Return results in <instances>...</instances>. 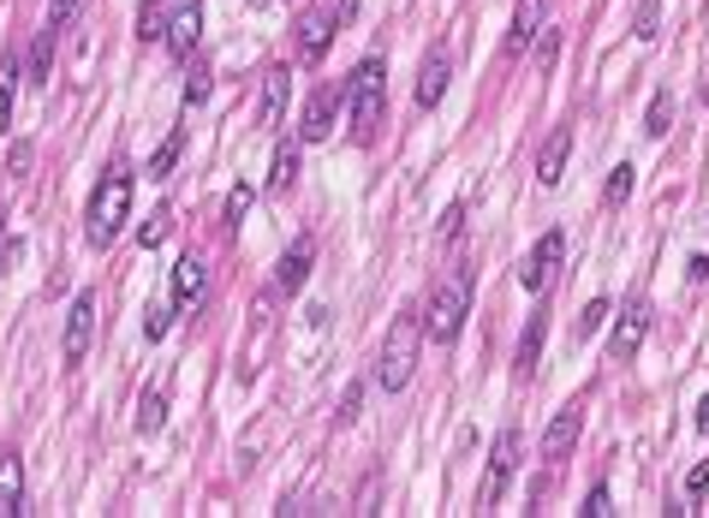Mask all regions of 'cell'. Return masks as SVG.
<instances>
[{
  "mask_svg": "<svg viewBox=\"0 0 709 518\" xmlns=\"http://www.w3.org/2000/svg\"><path fill=\"white\" fill-rule=\"evenodd\" d=\"M0 513H24V465H19V453H0Z\"/></svg>",
  "mask_w": 709,
  "mask_h": 518,
  "instance_id": "17",
  "label": "cell"
},
{
  "mask_svg": "<svg viewBox=\"0 0 709 518\" xmlns=\"http://www.w3.org/2000/svg\"><path fill=\"white\" fill-rule=\"evenodd\" d=\"M293 180H298V144H281L274 149V168H269V192L274 197L293 192Z\"/></svg>",
  "mask_w": 709,
  "mask_h": 518,
  "instance_id": "20",
  "label": "cell"
},
{
  "mask_svg": "<svg viewBox=\"0 0 709 518\" xmlns=\"http://www.w3.org/2000/svg\"><path fill=\"white\" fill-rule=\"evenodd\" d=\"M530 42H537V72H549V66H554V54H561V30H549V24H542V30L530 36Z\"/></svg>",
  "mask_w": 709,
  "mask_h": 518,
  "instance_id": "31",
  "label": "cell"
},
{
  "mask_svg": "<svg viewBox=\"0 0 709 518\" xmlns=\"http://www.w3.org/2000/svg\"><path fill=\"white\" fill-rule=\"evenodd\" d=\"M250 197H257V192H250V185H233V192H227V221H245V214H250Z\"/></svg>",
  "mask_w": 709,
  "mask_h": 518,
  "instance_id": "33",
  "label": "cell"
},
{
  "mask_svg": "<svg viewBox=\"0 0 709 518\" xmlns=\"http://www.w3.org/2000/svg\"><path fill=\"white\" fill-rule=\"evenodd\" d=\"M334 12H328V7H316V12H304V18H298V60H304V66H316V60H322L328 54V42H334Z\"/></svg>",
  "mask_w": 709,
  "mask_h": 518,
  "instance_id": "13",
  "label": "cell"
},
{
  "mask_svg": "<svg viewBox=\"0 0 709 518\" xmlns=\"http://www.w3.org/2000/svg\"><path fill=\"white\" fill-rule=\"evenodd\" d=\"M78 7H84V0H48V30H66V18Z\"/></svg>",
  "mask_w": 709,
  "mask_h": 518,
  "instance_id": "36",
  "label": "cell"
},
{
  "mask_svg": "<svg viewBox=\"0 0 709 518\" xmlns=\"http://www.w3.org/2000/svg\"><path fill=\"white\" fill-rule=\"evenodd\" d=\"M168 293H173V310H180V316H197V310H203V298H209V269H203V257H192V250H185V257L173 262Z\"/></svg>",
  "mask_w": 709,
  "mask_h": 518,
  "instance_id": "8",
  "label": "cell"
},
{
  "mask_svg": "<svg viewBox=\"0 0 709 518\" xmlns=\"http://www.w3.org/2000/svg\"><path fill=\"white\" fill-rule=\"evenodd\" d=\"M180 149H185V125H180V132H168V137H161V149L149 156V180H168V173H173V161H180Z\"/></svg>",
  "mask_w": 709,
  "mask_h": 518,
  "instance_id": "24",
  "label": "cell"
},
{
  "mask_svg": "<svg viewBox=\"0 0 709 518\" xmlns=\"http://www.w3.org/2000/svg\"><path fill=\"white\" fill-rule=\"evenodd\" d=\"M704 489H709V465H698V471L686 477V495H704Z\"/></svg>",
  "mask_w": 709,
  "mask_h": 518,
  "instance_id": "40",
  "label": "cell"
},
{
  "mask_svg": "<svg viewBox=\"0 0 709 518\" xmlns=\"http://www.w3.org/2000/svg\"><path fill=\"white\" fill-rule=\"evenodd\" d=\"M54 42H60V30H36V48H30V84H48V72H54Z\"/></svg>",
  "mask_w": 709,
  "mask_h": 518,
  "instance_id": "21",
  "label": "cell"
},
{
  "mask_svg": "<svg viewBox=\"0 0 709 518\" xmlns=\"http://www.w3.org/2000/svg\"><path fill=\"white\" fill-rule=\"evenodd\" d=\"M417 351H424V316L405 310L400 322L388 328L382 358H376V382H382V394H400V387L417 375Z\"/></svg>",
  "mask_w": 709,
  "mask_h": 518,
  "instance_id": "3",
  "label": "cell"
},
{
  "mask_svg": "<svg viewBox=\"0 0 709 518\" xmlns=\"http://www.w3.org/2000/svg\"><path fill=\"white\" fill-rule=\"evenodd\" d=\"M698 429H709V394H704V406H698Z\"/></svg>",
  "mask_w": 709,
  "mask_h": 518,
  "instance_id": "42",
  "label": "cell"
},
{
  "mask_svg": "<svg viewBox=\"0 0 709 518\" xmlns=\"http://www.w3.org/2000/svg\"><path fill=\"white\" fill-rule=\"evenodd\" d=\"M125 214H132V168H108L90 192V209H84V233H90L96 250L120 238Z\"/></svg>",
  "mask_w": 709,
  "mask_h": 518,
  "instance_id": "2",
  "label": "cell"
},
{
  "mask_svg": "<svg viewBox=\"0 0 709 518\" xmlns=\"http://www.w3.org/2000/svg\"><path fill=\"white\" fill-rule=\"evenodd\" d=\"M578 513H585V518H608V513H614V501H608V489L597 483V489H590V501H585V507H578Z\"/></svg>",
  "mask_w": 709,
  "mask_h": 518,
  "instance_id": "37",
  "label": "cell"
},
{
  "mask_svg": "<svg viewBox=\"0 0 709 518\" xmlns=\"http://www.w3.org/2000/svg\"><path fill=\"white\" fill-rule=\"evenodd\" d=\"M340 108H346V84H322V90L310 96V108H304V120H298V137H304V144H322V137L334 132Z\"/></svg>",
  "mask_w": 709,
  "mask_h": 518,
  "instance_id": "9",
  "label": "cell"
},
{
  "mask_svg": "<svg viewBox=\"0 0 709 518\" xmlns=\"http://www.w3.org/2000/svg\"><path fill=\"white\" fill-rule=\"evenodd\" d=\"M173 316H180L173 305H156V310H149V322H144V334H149V340H161V334L173 328Z\"/></svg>",
  "mask_w": 709,
  "mask_h": 518,
  "instance_id": "35",
  "label": "cell"
},
{
  "mask_svg": "<svg viewBox=\"0 0 709 518\" xmlns=\"http://www.w3.org/2000/svg\"><path fill=\"white\" fill-rule=\"evenodd\" d=\"M161 423H168V399H161V387H149V394L137 399V435H156Z\"/></svg>",
  "mask_w": 709,
  "mask_h": 518,
  "instance_id": "23",
  "label": "cell"
},
{
  "mask_svg": "<svg viewBox=\"0 0 709 518\" xmlns=\"http://www.w3.org/2000/svg\"><path fill=\"white\" fill-rule=\"evenodd\" d=\"M346 108H352V144H376V125L388 108V60L364 54L358 72L346 78Z\"/></svg>",
  "mask_w": 709,
  "mask_h": 518,
  "instance_id": "1",
  "label": "cell"
},
{
  "mask_svg": "<svg viewBox=\"0 0 709 518\" xmlns=\"http://www.w3.org/2000/svg\"><path fill=\"white\" fill-rule=\"evenodd\" d=\"M632 30H638V42H656L662 36V0H638V24Z\"/></svg>",
  "mask_w": 709,
  "mask_h": 518,
  "instance_id": "28",
  "label": "cell"
},
{
  "mask_svg": "<svg viewBox=\"0 0 709 518\" xmlns=\"http://www.w3.org/2000/svg\"><path fill=\"white\" fill-rule=\"evenodd\" d=\"M358 406H364V387H346V399H340V423H352V417H358Z\"/></svg>",
  "mask_w": 709,
  "mask_h": 518,
  "instance_id": "38",
  "label": "cell"
},
{
  "mask_svg": "<svg viewBox=\"0 0 709 518\" xmlns=\"http://www.w3.org/2000/svg\"><path fill=\"white\" fill-rule=\"evenodd\" d=\"M542 328H549V322H542V316H530V322H525V334H518V382H530V375H537V358H542Z\"/></svg>",
  "mask_w": 709,
  "mask_h": 518,
  "instance_id": "19",
  "label": "cell"
},
{
  "mask_svg": "<svg viewBox=\"0 0 709 518\" xmlns=\"http://www.w3.org/2000/svg\"><path fill=\"white\" fill-rule=\"evenodd\" d=\"M561 257H566V238L561 233H542L537 238V250L525 257V269H518V281H525V293H549L554 286V269H561Z\"/></svg>",
  "mask_w": 709,
  "mask_h": 518,
  "instance_id": "10",
  "label": "cell"
},
{
  "mask_svg": "<svg viewBox=\"0 0 709 518\" xmlns=\"http://www.w3.org/2000/svg\"><path fill=\"white\" fill-rule=\"evenodd\" d=\"M310 262H316V238H310V233H298V238H293V250L281 257V269H274V286H281V293L293 298L298 286H304V274H310Z\"/></svg>",
  "mask_w": 709,
  "mask_h": 518,
  "instance_id": "14",
  "label": "cell"
},
{
  "mask_svg": "<svg viewBox=\"0 0 709 518\" xmlns=\"http://www.w3.org/2000/svg\"><path fill=\"white\" fill-rule=\"evenodd\" d=\"M668 125H674V96L656 90V96H650V113H644V132H650V137H668Z\"/></svg>",
  "mask_w": 709,
  "mask_h": 518,
  "instance_id": "26",
  "label": "cell"
},
{
  "mask_svg": "<svg viewBox=\"0 0 709 518\" xmlns=\"http://www.w3.org/2000/svg\"><path fill=\"white\" fill-rule=\"evenodd\" d=\"M197 36H203V7H197V0H180V7H173V18L161 24V42H168L180 60H192Z\"/></svg>",
  "mask_w": 709,
  "mask_h": 518,
  "instance_id": "12",
  "label": "cell"
},
{
  "mask_svg": "<svg viewBox=\"0 0 709 518\" xmlns=\"http://www.w3.org/2000/svg\"><path fill=\"white\" fill-rule=\"evenodd\" d=\"M602 316H608V298H590L585 316H578V340H585V334H597V328H602Z\"/></svg>",
  "mask_w": 709,
  "mask_h": 518,
  "instance_id": "34",
  "label": "cell"
},
{
  "mask_svg": "<svg viewBox=\"0 0 709 518\" xmlns=\"http://www.w3.org/2000/svg\"><path fill=\"white\" fill-rule=\"evenodd\" d=\"M209 102V60H192V78H185V108Z\"/></svg>",
  "mask_w": 709,
  "mask_h": 518,
  "instance_id": "30",
  "label": "cell"
},
{
  "mask_svg": "<svg viewBox=\"0 0 709 518\" xmlns=\"http://www.w3.org/2000/svg\"><path fill=\"white\" fill-rule=\"evenodd\" d=\"M281 108H286V72H269L262 78V125H281Z\"/></svg>",
  "mask_w": 709,
  "mask_h": 518,
  "instance_id": "25",
  "label": "cell"
},
{
  "mask_svg": "<svg viewBox=\"0 0 709 518\" xmlns=\"http://www.w3.org/2000/svg\"><path fill=\"white\" fill-rule=\"evenodd\" d=\"M0 233H7V214H0Z\"/></svg>",
  "mask_w": 709,
  "mask_h": 518,
  "instance_id": "43",
  "label": "cell"
},
{
  "mask_svg": "<svg viewBox=\"0 0 709 518\" xmlns=\"http://www.w3.org/2000/svg\"><path fill=\"white\" fill-rule=\"evenodd\" d=\"M161 0H144V7H137V42H161Z\"/></svg>",
  "mask_w": 709,
  "mask_h": 518,
  "instance_id": "29",
  "label": "cell"
},
{
  "mask_svg": "<svg viewBox=\"0 0 709 518\" xmlns=\"http://www.w3.org/2000/svg\"><path fill=\"white\" fill-rule=\"evenodd\" d=\"M352 12H358V0H334V18H340V24H346Z\"/></svg>",
  "mask_w": 709,
  "mask_h": 518,
  "instance_id": "41",
  "label": "cell"
},
{
  "mask_svg": "<svg viewBox=\"0 0 709 518\" xmlns=\"http://www.w3.org/2000/svg\"><path fill=\"white\" fill-rule=\"evenodd\" d=\"M542 30V0H518L513 12V36H506V54H525V42Z\"/></svg>",
  "mask_w": 709,
  "mask_h": 518,
  "instance_id": "18",
  "label": "cell"
},
{
  "mask_svg": "<svg viewBox=\"0 0 709 518\" xmlns=\"http://www.w3.org/2000/svg\"><path fill=\"white\" fill-rule=\"evenodd\" d=\"M96 293H78L72 298V310H66V340H60V358H66V370H78L84 358H90V346H96Z\"/></svg>",
  "mask_w": 709,
  "mask_h": 518,
  "instance_id": "6",
  "label": "cell"
},
{
  "mask_svg": "<svg viewBox=\"0 0 709 518\" xmlns=\"http://www.w3.org/2000/svg\"><path fill=\"white\" fill-rule=\"evenodd\" d=\"M644 334H650V305H644V298H632V305L620 310V322L608 328V358L632 363V358H638V346H644Z\"/></svg>",
  "mask_w": 709,
  "mask_h": 518,
  "instance_id": "7",
  "label": "cell"
},
{
  "mask_svg": "<svg viewBox=\"0 0 709 518\" xmlns=\"http://www.w3.org/2000/svg\"><path fill=\"white\" fill-rule=\"evenodd\" d=\"M460 226H465V203H453L448 214H441V238H460Z\"/></svg>",
  "mask_w": 709,
  "mask_h": 518,
  "instance_id": "39",
  "label": "cell"
},
{
  "mask_svg": "<svg viewBox=\"0 0 709 518\" xmlns=\"http://www.w3.org/2000/svg\"><path fill=\"white\" fill-rule=\"evenodd\" d=\"M518 453H525V435L518 429H501L496 435V453H489V477H484V495H477V507H501V495H506V483H513V471H518Z\"/></svg>",
  "mask_w": 709,
  "mask_h": 518,
  "instance_id": "5",
  "label": "cell"
},
{
  "mask_svg": "<svg viewBox=\"0 0 709 518\" xmlns=\"http://www.w3.org/2000/svg\"><path fill=\"white\" fill-rule=\"evenodd\" d=\"M448 78H453V60L436 48V54L424 60V72H417V108H424V113L441 108V96H448Z\"/></svg>",
  "mask_w": 709,
  "mask_h": 518,
  "instance_id": "15",
  "label": "cell"
},
{
  "mask_svg": "<svg viewBox=\"0 0 709 518\" xmlns=\"http://www.w3.org/2000/svg\"><path fill=\"white\" fill-rule=\"evenodd\" d=\"M168 233H173V209H168V203H161V209H156V214H149V221H144V226H137V245H144V250H149V245H161V238H168Z\"/></svg>",
  "mask_w": 709,
  "mask_h": 518,
  "instance_id": "27",
  "label": "cell"
},
{
  "mask_svg": "<svg viewBox=\"0 0 709 518\" xmlns=\"http://www.w3.org/2000/svg\"><path fill=\"white\" fill-rule=\"evenodd\" d=\"M465 310H472V269H453L448 281L429 293V316H424V334L436 340V346H448V340H460V328H465Z\"/></svg>",
  "mask_w": 709,
  "mask_h": 518,
  "instance_id": "4",
  "label": "cell"
},
{
  "mask_svg": "<svg viewBox=\"0 0 709 518\" xmlns=\"http://www.w3.org/2000/svg\"><path fill=\"white\" fill-rule=\"evenodd\" d=\"M566 156H573V125H554V132H549V144H542L537 180H542V185H561V173H566Z\"/></svg>",
  "mask_w": 709,
  "mask_h": 518,
  "instance_id": "16",
  "label": "cell"
},
{
  "mask_svg": "<svg viewBox=\"0 0 709 518\" xmlns=\"http://www.w3.org/2000/svg\"><path fill=\"white\" fill-rule=\"evenodd\" d=\"M19 78H24L19 54H7V60H0V132L12 125V96H19Z\"/></svg>",
  "mask_w": 709,
  "mask_h": 518,
  "instance_id": "22",
  "label": "cell"
},
{
  "mask_svg": "<svg viewBox=\"0 0 709 518\" xmlns=\"http://www.w3.org/2000/svg\"><path fill=\"white\" fill-rule=\"evenodd\" d=\"M578 435H585V406H561L549 423V435H542V459L549 465H566V453L578 447Z\"/></svg>",
  "mask_w": 709,
  "mask_h": 518,
  "instance_id": "11",
  "label": "cell"
},
{
  "mask_svg": "<svg viewBox=\"0 0 709 518\" xmlns=\"http://www.w3.org/2000/svg\"><path fill=\"white\" fill-rule=\"evenodd\" d=\"M602 197H608V203H614V209L632 197V168H626V161H620V168L608 173V192H602Z\"/></svg>",
  "mask_w": 709,
  "mask_h": 518,
  "instance_id": "32",
  "label": "cell"
}]
</instances>
